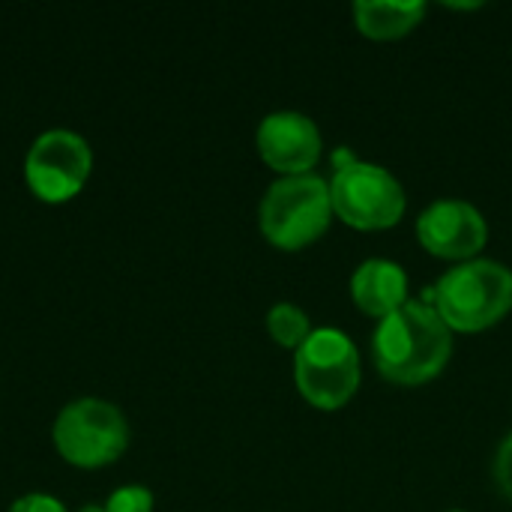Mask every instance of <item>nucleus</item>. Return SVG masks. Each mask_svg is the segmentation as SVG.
<instances>
[{
    "label": "nucleus",
    "instance_id": "1",
    "mask_svg": "<svg viewBox=\"0 0 512 512\" xmlns=\"http://www.w3.org/2000/svg\"><path fill=\"white\" fill-rule=\"evenodd\" d=\"M450 357L453 330L426 300H408L375 327L372 360L390 384L423 387L447 369Z\"/></svg>",
    "mask_w": 512,
    "mask_h": 512
},
{
    "label": "nucleus",
    "instance_id": "2",
    "mask_svg": "<svg viewBox=\"0 0 512 512\" xmlns=\"http://www.w3.org/2000/svg\"><path fill=\"white\" fill-rule=\"evenodd\" d=\"M432 306L453 333H483L512 312V270L492 258L456 264L432 288Z\"/></svg>",
    "mask_w": 512,
    "mask_h": 512
},
{
    "label": "nucleus",
    "instance_id": "3",
    "mask_svg": "<svg viewBox=\"0 0 512 512\" xmlns=\"http://www.w3.org/2000/svg\"><path fill=\"white\" fill-rule=\"evenodd\" d=\"M336 219L330 201V183L318 174L279 177L261 198L258 225L270 246L282 252H300L318 243Z\"/></svg>",
    "mask_w": 512,
    "mask_h": 512
},
{
    "label": "nucleus",
    "instance_id": "4",
    "mask_svg": "<svg viewBox=\"0 0 512 512\" xmlns=\"http://www.w3.org/2000/svg\"><path fill=\"white\" fill-rule=\"evenodd\" d=\"M363 363L354 339L336 327H318L294 354V384L318 411L345 408L360 390Z\"/></svg>",
    "mask_w": 512,
    "mask_h": 512
},
{
    "label": "nucleus",
    "instance_id": "5",
    "mask_svg": "<svg viewBox=\"0 0 512 512\" xmlns=\"http://www.w3.org/2000/svg\"><path fill=\"white\" fill-rule=\"evenodd\" d=\"M330 183V201L336 219L357 231H387L402 222L408 198L402 183L381 165L354 159L336 162Z\"/></svg>",
    "mask_w": 512,
    "mask_h": 512
},
{
    "label": "nucleus",
    "instance_id": "6",
    "mask_svg": "<svg viewBox=\"0 0 512 512\" xmlns=\"http://www.w3.org/2000/svg\"><path fill=\"white\" fill-rule=\"evenodd\" d=\"M54 447L75 468H105L129 447V423L114 402L84 396L54 420Z\"/></svg>",
    "mask_w": 512,
    "mask_h": 512
},
{
    "label": "nucleus",
    "instance_id": "7",
    "mask_svg": "<svg viewBox=\"0 0 512 512\" xmlns=\"http://www.w3.org/2000/svg\"><path fill=\"white\" fill-rule=\"evenodd\" d=\"M93 171L90 144L72 129L42 132L24 159V180L30 192L45 204H63L75 198Z\"/></svg>",
    "mask_w": 512,
    "mask_h": 512
},
{
    "label": "nucleus",
    "instance_id": "8",
    "mask_svg": "<svg viewBox=\"0 0 512 512\" xmlns=\"http://www.w3.org/2000/svg\"><path fill=\"white\" fill-rule=\"evenodd\" d=\"M420 246L444 261H474L489 243L486 216L459 198H441L417 216Z\"/></svg>",
    "mask_w": 512,
    "mask_h": 512
},
{
    "label": "nucleus",
    "instance_id": "9",
    "mask_svg": "<svg viewBox=\"0 0 512 512\" xmlns=\"http://www.w3.org/2000/svg\"><path fill=\"white\" fill-rule=\"evenodd\" d=\"M258 153L267 168L282 177H303L321 162L324 135L318 123L303 111H273L258 123Z\"/></svg>",
    "mask_w": 512,
    "mask_h": 512
},
{
    "label": "nucleus",
    "instance_id": "10",
    "mask_svg": "<svg viewBox=\"0 0 512 512\" xmlns=\"http://www.w3.org/2000/svg\"><path fill=\"white\" fill-rule=\"evenodd\" d=\"M351 300L366 318H390L408 303V273L390 258H369L351 276Z\"/></svg>",
    "mask_w": 512,
    "mask_h": 512
},
{
    "label": "nucleus",
    "instance_id": "11",
    "mask_svg": "<svg viewBox=\"0 0 512 512\" xmlns=\"http://www.w3.org/2000/svg\"><path fill=\"white\" fill-rule=\"evenodd\" d=\"M426 18V3L411 0V3H393V0H357L354 3V24L366 39L375 42H390L402 39L411 30L420 27Z\"/></svg>",
    "mask_w": 512,
    "mask_h": 512
},
{
    "label": "nucleus",
    "instance_id": "12",
    "mask_svg": "<svg viewBox=\"0 0 512 512\" xmlns=\"http://www.w3.org/2000/svg\"><path fill=\"white\" fill-rule=\"evenodd\" d=\"M312 330L315 327H312L309 315L294 303H276L267 312V333L279 348H288L297 354L306 345V339L312 336Z\"/></svg>",
    "mask_w": 512,
    "mask_h": 512
},
{
    "label": "nucleus",
    "instance_id": "13",
    "mask_svg": "<svg viewBox=\"0 0 512 512\" xmlns=\"http://www.w3.org/2000/svg\"><path fill=\"white\" fill-rule=\"evenodd\" d=\"M102 507L105 512H153V492L144 486H120Z\"/></svg>",
    "mask_w": 512,
    "mask_h": 512
},
{
    "label": "nucleus",
    "instance_id": "14",
    "mask_svg": "<svg viewBox=\"0 0 512 512\" xmlns=\"http://www.w3.org/2000/svg\"><path fill=\"white\" fill-rule=\"evenodd\" d=\"M492 477H495L498 492H501L507 501H512V432L498 444L495 465H492Z\"/></svg>",
    "mask_w": 512,
    "mask_h": 512
},
{
    "label": "nucleus",
    "instance_id": "15",
    "mask_svg": "<svg viewBox=\"0 0 512 512\" xmlns=\"http://www.w3.org/2000/svg\"><path fill=\"white\" fill-rule=\"evenodd\" d=\"M9 512H69L63 507V501H57L54 495H42V492H30L24 498H18Z\"/></svg>",
    "mask_w": 512,
    "mask_h": 512
},
{
    "label": "nucleus",
    "instance_id": "16",
    "mask_svg": "<svg viewBox=\"0 0 512 512\" xmlns=\"http://www.w3.org/2000/svg\"><path fill=\"white\" fill-rule=\"evenodd\" d=\"M78 512H105V507H99V504H87V507H81Z\"/></svg>",
    "mask_w": 512,
    "mask_h": 512
},
{
    "label": "nucleus",
    "instance_id": "17",
    "mask_svg": "<svg viewBox=\"0 0 512 512\" xmlns=\"http://www.w3.org/2000/svg\"><path fill=\"white\" fill-rule=\"evenodd\" d=\"M450 512H465V510H450Z\"/></svg>",
    "mask_w": 512,
    "mask_h": 512
}]
</instances>
